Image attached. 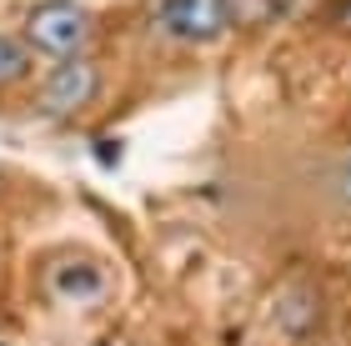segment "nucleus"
Instances as JSON below:
<instances>
[{"instance_id": "f03ea898", "label": "nucleus", "mask_w": 351, "mask_h": 346, "mask_svg": "<svg viewBox=\"0 0 351 346\" xmlns=\"http://www.w3.org/2000/svg\"><path fill=\"white\" fill-rule=\"evenodd\" d=\"M146 15L171 45H216L236 25L231 0H151Z\"/></svg>"}, {"instance_id": "0eeeda50", "label": "nucleus", "mask_w": 351, "mask_h": 346, "mask_svg": "<svg viewBox=\"0 0 351 346\" xmlns=\"http://www.w3.org/2000/svg\"><path fill=\"white\" fill-rule=\"evenodd\" d=\"M337 191H341V201H346V206H351V161L341 166V176H337Z\"/></svg>"}, {"instance_id": "39448f33", "label": "nucleus", "mask_w": 351, "mask_h": 346, "mask_svg": "<svg viewBox=\"0 0 351 346\" xmlns=\"http://www.w3.org/2000/svg\"><path fill=\"white\" fill-rule=\"evenodd\" d=\"M30 60H36V51L25 45V36H10V30H0V90L25 86Z\"/></svg>"}, {"instance_id": "423d86ee", "label": "nucleus", "mask_w": 351, "mask_h": 346, "mask_svg": "<svg viewBox=\"0 0 351 346\" xmlns=\"http://www.w3.org/2000/svg\"><path fill=\"white\" fill-rule=\"evenodd\" d=\"M331 25L351 36V0H331Z\"/></svg>"}, {"instance_id": "f257e3e1", "label": "nucleus", "mask_w": 351, "mask_h": 346, "mask_svg": "<svg viewBox=\"0 0 351 346\" xmlns=\"http://www.w3.org/2000/svg\"><path fill=\"white\" fill-rule=\"evenodd\" d=\"M90 10L81 5V0H40V5L25 10V25L21 36L36 55H45L56 66V60H71V55H86L90 45Z\"/></svg>"}, {"instance_id": "20e7f679", "label": "nucleus", "mask_w": 351, "mask_h": 346, "mask_svg": "<svg viewBox=\"0 0 351 346\" xmlns=\"http://www.w3.org/2000/svg\"><path fill=\"white\" fill-rule=\"evenodd\" d=\"M51 286H56L60 296H71V301H90V296H101L106 276L95 271L90 261H60L56 271H51Z\"/></svg>"}, {"instance_id": "7ed1b4c3", "label": "nucleus", "mask_w": 351, "mask_h": 346, "mask_svg": "<svg viewBox=\"0 0 351 346\" xmlns=\"http://www.w3.org/2000/svg\"><path fill=\"white\" fill-rule=\"evenodd\" d=\"M95 90H101V66H95L90 55L56 60L51 75L36 86V111L45 121H71V116H81L95 101Z\"/></svg>"}]
</instances>
